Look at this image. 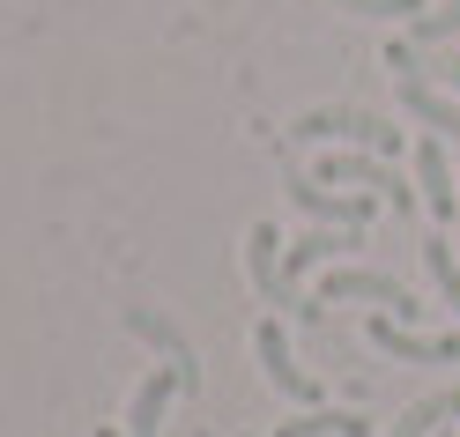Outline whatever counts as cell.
<instances>
[{
    "label": "cell",
    "mask_w": 460,
    "mask_h": 437,
    "mask_svg": "<svg viewBox=\"0 0 460 437\" xmlns=\"http://www.w3.org/2000/svg\"><path fill=\"white\" fill-rule=\"evenodd\" d=\"M127 334H134V341H149L156 356H164V371H179V386H186V393L200 386V363H193V341L179 334V319H164V311H149V304H127Z\"/></svg>",
    "instance_id": "cell-4"
},
{
    "label": "cell",
    "mask_w": 460,
    "mask_h": 437,
    "mask_svg": "<svg viewBox=\"0 0 460 437\" xmlns=\"http://www.w3.org/2000/svg\"><path fill=\"white\" fill-rule=\"evenodd\" d=\"M379 67H386L394 82H423V74H430V60H423V52H416L409 38H386V52H379Z\"/></svg>",
    "instance_id": "cell-15"
},
{
    "label": "cell",
    "mask_w": 460,
    "mask_h": 437,
    "mask_svg": "<svg viewBox=\"0 0 460 437\" xmlns=\"http://www.w3.org/2000/svg\"><path fill=\"white\" fill-rule=\"evenodd\" d=\"M423 267L438 282V297L460 311V259H453V238H423Z\"/></svg>",
    "instance_id": "cell-14"
},
{
    "label": "cell",
    "mask_w": 460,
    "mask_h": 437,
    "mask_svg": "<svg viewBox=\"0 0 460 437\" xmlns=\"http://www.w3.org/2000/svg\"><path fill=\"white\" fill-rule=\"evenodd\" d=\"M282 134L290 141H320V149H371V156L401 163V127L379 119V111H357V104H312Z\"/></svg>",
    "instance_id": "cell-1"
},
{
    "label": "cell",
    "mask_w": 460,
    "mask_h": 437,
    "mask_svg": "<svg viewBox=\"0 0 460 437\" xmlns=\"http://www.w3.org/2000/svg\"><path fill=\"white\" fill-rule=\"evenodd\" d=\"M252 356H261L268 386H275L282 400H297V407H327L320 378H312V371H305V363L290 356V334H282V319H261V327H252Z\"/></svg>",
    "instance_id": "cell-3"
},
{
    "label": "cell",
    "mask_w": 460,
    "mask_h": 437,
    "mask_svg": "<svg viewBox=\"0 0 460 437\" xmlns=\"http://www.w3.org/2000/svg\"><path fill=\"white\" fill-rule=\"evenodd\" d=\"M282 238H275V223H252L245 230V275H252V289H261V297H275V304H297L290 289H282V252H275ZM305 311V304H297Z\"/></svg>",
    "instance_id": "cell-9"
},
{
    "label": "cell",
    "mask_w": 460,
    "mask_h": 437,
    "mask_svg": "<svg viewBox=\"0 0 460 437\" xmlns=\"http://www.w3.org/2000/svg\"><path fill=\"white\" fill-rule=\"evenodd\" d=\"M275 437H379V423L357 407H297L290 423H275Z\"/></svg>",
    "instance_id": "cell-10"
},
{
    "label": "cell",
    "mask_w": 460,
    "mask_h": 437,
    "mask_svg": "<svg viewBox=\"0 0 460 437\" xmlns=\"http://www.w3.org/2000/svg\"><path fill=\"white\" fill-rule=\"evenodd\" d=\"M416 193H423V208L438 215V223L460 215V186H453V163H446V141L438 134L416 141Z\"/></svg>",
    "instance_id": "cell-7"
},
{
    "label": "cell",
    "mask_w": 460,
    "mask_h": 437,
    "mask_svg": "<svg viewBox=\"0 0 460 437\" xmlns=\"http://www.w3.org/2000/svg\"><path fill=\"white\" fill-rule=\"evenodd\" d=\"M438 437H460V430H438Z\"/></svg>",
    "instance_id": "cell-18"
},
{
    "label": "cell",
    "mask_w": 460,
    "mask_h": 437,
    "mask_svg": "<svg viewBox=\"0 0 460 437\" xmlns=\"http://www.w3.org/2000/svg\"><path fill=\"white\" fill-rule=\"evenodd\" d=\"M349 15H371V22H416L430 0H341Z\"/></svg>",
    "instance_id": "cell-16"
},
{
    "label": "cell",
    "mask_w": 460,
    "mask_h": 437,
    "mask_svg": "<svg viewBox=\"0 0 460 437\" xmlns=\"http://www.w3.org/2000/svg\"><path fill=\"white\" fill-rule=\"evenodd\" d=\"M312 304H394V319H401V327H416V319L430 311V304H416L409 297V289H401L394 275H379V267H334L327 282H320V297H312Z\"/></svg>",
    "instance_id": "cell-2"
},
{
    "label": "cell",
    "mask_w": 460,
    "mask_h": 437,
    "mask_svg": "<svg viewBox=\"0 0 460 437\" xmlns=\"http://www.w3.org/2000/svg\"><path fill=\"white\" fill-rule=\"evenodd\" d=\"M401 111H409L416 127H430L438 141H460V97L430 90V82H401Z\"/></svg>",
    "instance_id": "cell-11"
},
{
    "label": "cell",
    "mask_w": 460,
    "mask_h": 437,
    "mask_svg": "<svg viewBox=\"0 0 460 437\" xmlns=\"http://www.w3.org/2000/svg\"><path fill=\"white\" fill-rule=\"evenodd\" d=\"M179 393H186V386H179V371H164V363H156V371L134 386V400H127V437H156Z\"/></svg>",
    "instance_id": "cell-8"
},
{
    "label": "cell",
    "mask_w": 460,
    "mask_h": 437,
    "mask_svg": "<svg viewBox=\"0 0 460 437\" xmlns=\"http://www.w3.org/2000/svg\"><path fill=\"white\" fill-rule=\"evenodd\" d=\"M371 348H386L394 363H460V334H416V327H401L394 311L371 319Z\"/></svg>",
    "instance_id": "cell-5"
},
{
    "label": "cell",
    "mask_w": 460,
    "mask_h": 437,
    "mask_svg": "<svg viewBox=\"0 0 460 437\" xmlns=\"http://www.w3.org/2000/svg\"><path fill=\"white\" fill-rule=\"evenodd\" d=\"M453 38H460V0H446V8H423V15L409 22V45H416V52L453 45Z\"/></svg>",
    "instance_id": "cell-13"
},
{
    "label": "cell",
    "mask_w": 460,
    "mask_h": 437,
    "mask_svg": "<svg viewBox=\"0 0 460 437\" xmlns=\"http://www.w3.org/2000/svg\"><path fill=\"white\" fill-rule=\"evenodd\" d=\"M97 437H127V430H97Z\"/></svg>",
    "instance_id": "cell-17"
},
{
    "label": "cell",
    "mask_w": 460,
    "mask_h": 437,
    "mask_svg": "<svg viewBox=\"0 0 460 437\" xmlns=\"http://www.w3.org/2000/svg\"><path fill=\"white\" fill-rule=\"evenodd\" d=\"M460 423V386L453 393H423L416 407H401V423L386 430V437H438V430H453Z\"/></svg>",
    "instance_id": "cell-12"
},
{
    "label": "cell",
    "mask_w": 460,
    "mask_h": 437,
    "mask_svg": "<svg viewBox=\"0 0 460 437\" xmlns=\"http://www.w3.org/2000/svg\"><path fill=\"white\" fill-rule=\"evenodd\" d=\"M290 200H297L320 230H364V223H371V193H327L320 179H297Z\"/></svg>",
    "instance_id": "cell-6"
}]
</instances>
